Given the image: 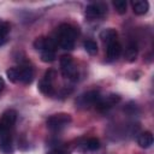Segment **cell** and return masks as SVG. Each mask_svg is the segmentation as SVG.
I'll return each instance as SVG.
<instances>
[{"instance_id": "cell-1", "label": "cell", "mask_w": 154, "mask_h": 154, "mask_svg": "<svg viewBox=\"0 0 154 154\" xmlns=\"http://www.w3.org/2000/svg\"><path fill=\"white\" fill-rule=\"evenodd\" d=\"M71 123V116L67 113H58L47 119V128L52 131H60Z\"/></svg>"}, {"instance_id": "cell-2", "label": "cell", "mask_w": 154, "mask_h": 154, "mask_svg": "<svg viewBox=\"0 0 154 154\" xmlns=\"http://www.w3.org/2000/svg\"><path fill=\"white\" fill-rule=\"evenodd\" d=\"M60 66H61V73L65 78L71 79V81L77 79L78 71H77V67L73 64V60H72L71 55H67V54L63 55L60 58Z\"/></svg>"}, {"instance_id": "cell-3", "label": "cell", "mask_w": 154, "mask_h": 154, "mask_svg": "<svg viewBox=\"0 0 154 154\" xmlns=\"http://www.w3.org/2000/svg\"><path fill=\"white\" fill-rule=\"evenodd\" d=\"M17 119V112L14 109H7L0 119V137L7 136Z\"/></svg>"}, {"instance_id": "cell-4", "label": "cell", "mask_w": 154, "mask_h": 154, "mask_svg": "<svg viewBox=\"0 0 154 154\" xmlns=\"http://www.w3.org/2000/svg\"><path fill=\"white\" fill-rule=\"evenodd\" d=\"M100 99H101V96H100L99 91L91 90V91H88V93L82 94V95L77 99L76 103H77L79 107H82V108H88V107H90V106H95V105L100 101Z\"/></svg>"}, {"instance_id": "cell-5", "label": "cell", "mask_w": 154, "mask_h": 154, "mask_svg": "<svg viewBox=\"0 0 154 154\" xmlns=\"http://www.w3.org/2000/svg\"><path fill=\"white\" fill-rule=\"evenodd\" d=\"M54 77H55V72L53 70H49L46 72L43 79H41L38 83V89L41 93H43L45 95H53L54 94V87H53Z\"/></svg>"}, {"instance_id": "cell-6", "label": "cell", "mask_w": 154, "mask_h": 154, "mask_svg": "<svg viewBox=\"0 0 154 154\" xmlns=\"http://www.w3.org/2000/svg\"><path fill=\"white\" fill-rule=\"evenodd\" d=\"M107 11V7L101 4V2H96V4H90L89 6H87L85 8V17L88 19H96V18H101L105 16Z\"/></svg>"}, {"instance_id": "cell-7", "label": "cell", "mask_w": 154, "mask_h": 154, "mask_svg": "<svg viewBox=\"0 0 154 154\" xmlns=\"http://www.w3.org/2000/svg\"><path fill=\"white\" fill-rule=\"evenodd\" d=\"M120 101V96L119 95H116V94H111L108 96H106L105 99H100V101L95 105V107L100 111V112H103V111H107L108 108H111L112 106H114L116 103H118Z\"/></svg>"}, {"instance_id": "cell-8", "label": "cell", "mask_w": 154, "mask_h": 154, "mask_svg": "<svg viewBox=\"0 0 154 154\" xmlns=\"http://www.w3.org/2000/svg\"><path fill=\"white\" fill-rule=\"evenodd\" d=\"M55 46H57V42L51 37H38L34 42V47L40 51H45V49L55 51Z\"/></svg>"}, {"instance_id": "cell-9", "label": "cell", "mask_w": 154, "mask_h": 154, "mask_svg": "<svg viewBox=\"0 0 154 154\" xmlns=\"http://www.w3.org/2000/svg\"><path fill=\"white\" fill-rule=\"evenodd\" d=\"M18 69V79L24 84H29L34 79V70L30 66H20Z\"/></svg>"}, {"instance_id": "cell-10", "label": "cell", "mask_w": 154, "mask_h": 154, "mask_svg": "<svg viewBox=\"0 0 154 154\" xmlns=\"http://www.w3.org/2000/svg\"><path fill=\"white\" fill-rule=\"evenodd\" d=\"M120 53H122V46L118 41H114L107 45V58L109 60L117 59L120 55Z\"/></svg>"}, {"instance_id": "cell-11", "label": "cell", "mask_w": 154, "mask_h": 154, "mask_svg": "<svg viewBox=\"0 0 154 154\" xmlns=\"http://www.w3.org/2000/svg\"><path fill=\"white\" fill-rule=\"evenodd\" d=\"M77 34H78L77 29L70 24H61L58 29V36H67V37L76 38Z\"/></svg>"}, {"instance_id": "cell-12", "label": "cell", "mask_w": 154, "mask_h": 154, "mask_svg": "<svg viewBox=\"0 0 154 154\" xmlns=\"http://www.w3.org/2000/svg\"><path fill=\"white\" fill-rule=\"evenodd\" d=\"M132 10H134V13L138 16L146 14L149 10V4L146 0H136L132 2Z\"/></svg>"}, {"instance_id": "cell-13", "label": "cell", "mask_w": 154, "mask_h": 154, "mask_svg": "<svg viewBox=\"0 0 154 154\" xmlns=\"http://www.w3.org/2000/svg\"><path fill=\"white\" fill-rule=\"evenodd\" d=\"M117 36H118L117 31H116L114 29H112V28L105 29V30H103V31H101V34H100V38H101L106 45H108V43H112V42L117 41Z\"/></svg>"}, {"instance_id": "cell-14", "label": "cell", "mask_w": 154, "mask_h": 154, "mask_svg": "<svg viewBox=\"0 0 154 154\" xmlns=\"http://www.w3.org/2000/svg\"><path fill=\"white\" fill-rule=\"evenodd\" d=\"M137 143L142 148H149L153 144V135H152V132H149V131L142 132L137 138Z\"/></svg>"}, {"instance_id": "cell-15", "label": "cell", "mask_w": 154, "mask_h": 154, "mask_svg": "<svg viewBox=\"0 0 154 154\" xmlns=\"http://www.w3.org/2000/svg\"><path fill=\"white\" fill-rule=\"evenodd\" d=\"M0 150H1L4 154H11V153L13 152L12 141H11L10 135L4 136V137H0Z\"/></svg>"}, {"instance_id": "cell-16", "label": "cell", "mask_w": 154, "mask_h": 154, "mask_svg": "<svg viewBox=\"0 0 154 154\" xmlns=\"http://www.w3.org/2000/svg\"><path fill=\"white\" fill-rule=\"evenodd\" d=\"M58 45L65 51H70L75 46V38L67 36H58Z\"/></svg>"}, {"instance_id": "cell-17", "label": "cell", "mask_w": 154, "mask_h": 154, "mask_svg": "<svg viewBox=\"0 0 154 154\" xmlns=\"http://www.w3.org/2000/svg\"><path fill=\"white\" fill-rule=\"evenodd\" d=\"M137 54H138V51H137L136 45H130V46L126 48V51H125V59H126L129 63H132V61L136 60Z\"/></svg>"}, {"instance_id": "cell-18", "label": "cell", "mask_w": 154, "mask_h": 154, "mask_svg": "<svg viewBox=\"0 0 154 154\" xmlns=\"http://www.w3.org/2000/svg\"><path fill=\"white\" fill-rule=\"evenodd\" d=\"M41 60L43 63H52L55 60V51L53 49H45L41 51Z\"/></svg>"}, {"instance_id": "cell-19", "label": "cell", "mask_w": 154, "mask_h": 154, "mask_svg": "<svg viewBox=\"0 0 154 154\" xmlns=\"http://www.w3.org/2000/svg\"><path fill=\"white\" fill-rule=\"evenodd\" d=\"M8 31H10V25L7 23H5V22L0 23V46L5 43Z\"/></svg>"}, {"instance_id": "cell-20", "label": "cell", "mask_w": 154, "mask_h": 154, "mask_svg": "<svg viewBox=\"0 0 154 154\" xmlns=\"http://www.w3.org/2000/svg\"><path fill=\"white\" fill-rule=\"evenodd\" d=\"M113 6L116 8V11L119 13V14H124L126 12V1L124 0H116L113 1Z\"/></svg>"}, {"instance_id": "cell-21", "label": "cell", "mask_w": 154, "mask_h": 154, "mask_svg": "<svg viewBox=\"0 0 154 154\" xmlns=\"http://www.w3.org/2000/svg\"><path fill=\"white\" fill-rule=\"evenodd\" d=\"M84 48L89 54H95L97 52V45L93 40H87L84 41Z\"/></svg>"}, {"instance_id": "cell-22", "label": "cell", "mask_w": 154, "mask_h": 154, "mask_svg": "<svg viewBox=\"0 0 154 154\" xmlns=\"http://www.w3.org/2000/svg\"><path fill=\"white\" fill-rule=\"evenodd\" d=\"M6 75H7L8 79H10L11 82H13V83L19 82V79H18V69H17V67L8 69V70L6 71Z\"/></svg>"}, {"instance_id": "cell-23", "label": "cell", "mask_w": 154, "mask_h": 154, "mask_svg": "<svg viewBox=\"0 0 154 154\" xmlns=\"http://www.w3.org/2000/svg\"><path fill=\"white\" fill-rule=\"evenodd\" d=\"M100 147V142L97 138H89L87 142V148L89 150H96Z\"/></svg>"}, {"instance_id": "cell-24", "label": "cell", "mask_w": 154, "mask_h": 154, "mask_svg": "<svg viewBox=\"0 0 154 154\" xmlns=\"http://www.w3.org/2000/svg\"><path fill=\"white\" fill-rule=\"evenodd\" d=\"M47 154H69V152H66L64 149H53V150L48 152Z\"/></svg>"}, {"instance_id": "cell-25", "label": "cell", "mask_w": 154, "mask_h": 154, "mask_svg": "<svg viewBox=\"0 0 154 154\" xmlns=\"http://www.w3.org/2000/svg\"><path fill=\"white\" fill-rule=\"evenodd\" d=\"M4 87H5V82H4V79L0 77V91L4 89Z\"/></svg>"}]
</instances>
